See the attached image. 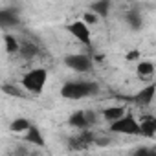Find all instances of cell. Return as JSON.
Returning a JSON list of instances; mask_svg holds the SVG:
<instances>
[{
	"label": "cell",
	"instance_id": "1",
	"mask_svg": "<svg viewBox=\"0 0 156 156\" xmlns=\"http://www.w3.org/2000/svg\"><path fill=\"white\" fill-rule=\"evenodd\" d=\"M98 92H99V87L98 83H92V81H68L61 87V96L72 101L96 96Z\"/></svg>",
	"mask_w": 156,
	"mask_h": 156
},
{
	"label": "cell",
	"instance_id": "2",
	"mask_svg": "<svg viewBox=\"0 0 156 156\" xmlns=\"http://www.w3.org/2000/svg\"><path fill=\"white\" fill-rule=\"evenodd\" d=\"M46 83H48V70L42 66L30 68L20 79L22 88L28 90L30 94H42V90L46 88Z\"/></svg>",
	"mask_w": 156,
	"mask_h": 156
},
{
	"label": "cell",
	"instance_id": "3",
	"mask_svg": "<svg viewBox=\"0 0 156 156\" xmlns=\"http://www.w3.org/2000/svg\"><path fill=\"white\" fill-rule=\"evenodd\" d=\"M110 130L116 134H127V136H140V121L132 114H123L119 119L110 123Z\"/></svg>",
	"mask_w": 156,
	"mask_h": 156
},
{
	"label": "cell",
	"instance_id": "4",
	"mask_svg": "<svg viewBox=\"0 0 156 156\" xmlns=\"http://www.w3.org/2000/svg\"><path fill=\"white\" fill-rule=\"evenodd\" d=\"M66 30H68V33H70L73 39H77L79 42H83L85 46H92V31H90V26H88L83 19L70 22V24L66 26Z\"/></svg>",
	"mask_w": 156,
	"mask_h": 156
},
{
	"label": "cell",
	"instance_id": "5",
	"mask_svg": "<svg viewBox=\"0 0 156 156\" xmlns=\"http://www.w3.org/2000/svg\"><path fill=\"white\" fill-rule=\"evenodd\" d=\"M64 64L77 73H85L92 70V57L88 53H70L64 57Z\"/></svg>",
	"mask_w": 156,
	"mask_h": 156
},
{
	"label": "cell",
	"instance_id": "6",
	"mask_svg": "<svg viewBox=\"0 0 156 156\" xmlns=\"http://www.w3.org/2000/svg\"><path fill=\"white\" fill-rule=\"evenodd\" d=\"M68 123H70L72 127H77V129L87 130V129L94 123V114L88 112V110H75V112L68 118Z\"/></svg>",
	"mask_w": 156,
	"mask_h": 156
},
{
	"label": "cell",
	"instance_id": "7",
	"mask_svg": "<svg viewBox=\"0 0 156 156\" xmlns=\"http://www.w3.org/2000/svg\"><path fill=\"white\" fill-rule=\"evenodd\" d=\"M19 20H20V17H19L17 9H13V8L0 9V28H13L19 24Z\"/></svg>",
	"mask_w": 156,
	"mask_h": 156
},
{
	"label": "cell",
	"instance_id": "8",
	"mask_svg": "<svg viewBox=\"0 0 156 156\" xmlns=\"http://www.w3.org/2000/svg\"><path fill=\"white\" fill-rule=\"evenodd\" d=\"M140 136L154 138L156 136V119L152 116H145L140 121Z\"/></svg>",
	"mask_w": 156,
	"mask_h": 156
},
{
	"label": "cell",
	"instance_id": "9",
	"mask_svg": "<svg viewBox=\"0 0 156 156\" xmlns=\"http://www.w3.org/2000/svg\"><path fill=\"white\" fill-rule=\"evenodd\" d=\"M136 73L141 81H151L154 75V62L152 61H140L136 66Z\"/></svg>",
	"mask_w": 156,
	"mask_h": 156
},
{
	"label": "cell",
	"instance_id": "10",
	"mask_svg": "<svg viewBox=\"0 0 156 156\" xmlns=\"http://www.w3.org/2000/svg\"><path fill=\"white\" fill-rule=\"evenodd\" d=\"M154 83H149V85H145L138 94H136V101L138 103H141V105H151L152 103V99H154Z\"/></svg>",
	"mask_w": 156,
	"mask_h": 156
},
{
	"label": "cell",
	"instance_id": "11",
	"mask_svg": "<svg viewBox=\"0 0 156 156\" xmlns=\"http://www.w3.org/2000/svg\"><path fill=\"white\" fill-rule=\"evenodd\" d=\"M110 8H112V0H96L90 6V11H94L99 19H105V17H108Z\"/></svg>",
	"mask_w": 156,
	"mask_h": 156
},
{
	"label": "cell",
	"instance_id": "12",
	"mask_svg": "<svg viewBox=\"0 0 156 156\" xmlns=\"http://www.w3.org/2000/svg\"><path fill=\"white\" fill-rule=\"evenodd\" d=\"M125 112H127V108H125V107H121V105H114V107H108V108H105V110H103V118H105L108 123H112V121L119 119Z\"/></svg>",
	"mask_w": 156,
	"mask_h": 156
},
{
	"label": "cell",
	"instance_id": "13",
	"mask_svg": "<svg viewBox=\"0 0 156 156\" xmlns=\"http://www.w3.org/2000/svg\"><path fill=\"white\" fill-rule=\"evenodd\" d=\"M22 136H24V140H26V141H30V143H35V145H44V138H42L41 130H39L35 125H30V129H28Z\"/></svg>",
	"mask_w": 156,
	"mask_h": 156
},
{
	"label": "cell",
	"instance_id": "14",
	"mask_svg": "<svg viewBox=\"0 0 156 156\" xmlns=\"http://www.w3.org/2000/svg\"><path fill=\"white\" fill-rule=\"evenodd\" d=\"M30 125H31V121L28 118H17L9 123V130L15 132V134H24L30 129Z\"/></svg>",
	"mask_w": 156,
	"mask_h": 156
},
{
	"label": "cell",
	"instance_id": "15",
	"mask_svg": "<svg viewBox=\"0 0 156 156\" xmlns=\"http://www.w3.org/2000/svg\"><path fill=\"white\" fill-rule=\"evenodd\" d=\"M4 48H6L8 53H17V51H20V42L17 41L15 35L6 33L4 35Z\"/></svg>",
	"mask_w": 156,
	"mask_h": 156
},
{
	"label": "cell",
	"instance_id": "16",
	"mask_svg": "<svg viewBox=\"0 0 156 156\" xmlns=\"http://www.w3.org/2000/svg\"><path fill=\"white\" fill-rule=\"evenodd\" d=\"M125 19H127V22L130 24V28H132V30H140V28H141V24H143V19H141L140 11H127Z\"/></svg>",
	"mask_w": 156,
	"mask_h": 156
},
{
	"label": "cell",
	"instance_id": "17",
	"mask_svg": "<svg viewBox=\"0 0 156 156\" xmlns=\"http://www.w3.org/2000/svg\"><path fill=\"white\" fill-rule=\"evenodd\" d=\"M83 20H85L87 24H94V22H98V20H99V17H98L94 11H87V13L83 15Z\"/></svg>",
	"mask_w": 156,
	"mask_h": 156
},
{
	"label": "cell",
	"instance_id": "18",
	"mask_svg": "<svg viewBox=\"0 0 156 156\" xmlns=\"http://www.w3.org/2000/svg\"><path fill=\"white\" fill-rule=\"evenodd\" d=\"M140 59V51L138 50H132V51H129V55H127V61H138Z\"/></svg>",
	"mask_w": 156,
	"mask_h": 156
},
{
	"label": "cell",
	"instance_id": "19",
	"mask_svg": "<svg viewBox=\"0 0 156 156\" xmlns=\"http://www.w3.org/2000/svg\"><path fill=\"white\" fill-rule=\"evenodd\" d=\"M4 92H6V94H13V96H20V92L15 90L13 87H4Z\"/></svg>",
	"mask_w": 156,
	"mask_h": 156
}]
</instances>
